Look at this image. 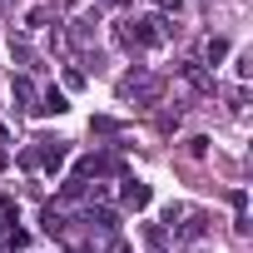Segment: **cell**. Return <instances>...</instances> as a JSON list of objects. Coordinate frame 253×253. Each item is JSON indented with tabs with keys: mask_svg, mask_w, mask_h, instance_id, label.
I'll use <instances>...</instances> for the list:
<instances>
[{
	"mask_svg": "<svg viewBox=\"0 0 253 253\" xmlns=\"http://www.w3.org/2000/svg\"><path fill=\"white\" fill-rule=\"evenodd\" d=\"M10 94L20 99V109H30V114H35V99H40V94H35V84H30L25 75H15V84H10Z\"/></svg>",
	"mask_w": 253,
	"mask_h": 253,
	"instance_id": "cell-6",
	"label": "cell"
},
{
	"mask_svg": "<svg viewBox=\"0 0 253 253\" xmlns=\"http://www.w3.org/2000/svg\"><path fill=\"white\" fill-rule=\"evenodd\" d=\"M119 199H124V209H134V213H139V209H149V204H154V189H149L144 179H124Z\"/></svg>",
	"mask_w": 253,
	"mask_h": 253,
	"instance_id": "cell-3",
	"label": "cell"
},
{
	"mask_svg": "<svg viewBox=\"0 0 253 253\" xmlns=\"http://www.w3.org/2000/svg\"><path fill=\"white\" fill-rule=\"evenodd\" d=\"M65 109H70V99H65V89H55V84H50V89L40 94V104H35V114H65Z\"/></svg>",
	"mask_w": 253,
	"mask_h": 253,
	"instance_id": "cell-5",
	"label": "cell"
},
{
	"mask_svg": "<svg viewBox=\"0 0 253 253\" xmlns=\"http://www.w3.org/2000/svg\"><path fill=\"white\" fill-rule=\"evenodd\" d=\"M60 194H65V199H80V194H84V179H65V189H60Z\"/></svg>",
	"mask_w": 253,
	"mask_h": 253,
	"instance_id": "cell-12",
	"label": "cell"
},
{
	"mask_svg": "<svg viewBox=\"0 0 253 253\" xmlns=\"http://www.w3.org/2000/svg\"><path fill=\"white\" fill-rule=\"evenodd\" d=\"M5 248H10V253H25V248H30V233H25V228H10V233H5Z\"/></svg>",
	"mask_w": 253,
	"mask_h": 253,
	"instance_id": "cell-10",
	"label": "cell"
},
{
	"mask_svg": "<svg viewBox=\"0 0 253 253\" xmlns=\"http://www.w3.org/2000/svg\"><path fill=\"white\" fill-rule=\"evenodd\" d=\"M204 55H209V65H218V60L228 55V40H223V35H213V40L204 45Z\"/></svg>",
	"mask_w": 253,
	"mask_h": 253,
	"instance_id": "cell-8",
	"label": "cell"
},
{
	"mask_svg": "<svg viewBox=\"0 0 253 253\" xmlns=\"http://www.w3.org/2000/svg\"><path fill=\"white\" fill-rule=\"evenodd\" d=\"M89 223H94V228H104V233H114V228H119L109 209H89Z\"/></svg>",
	"mask_w": 253,
	"mask_h": 253,
	"instance_id": "cell-9",
	"label": "cell"
},
{
	"mask_svg": "<svg viewBox=\"0 0 253 253\" xmlns=\"http://www.w3.org/2000/svg\"><path fill=\"white\" fill-rule=\"evenodd\" d=\"M119 89H124V94H139V99H154V94H159V80H154V75H129Z\"/></svg>",
	"mask_w": 253,
	"mask_h": 253,
	"instance_id": "cell-4",
	"label": "cell"
},
{
	"mask_svg": "<svg viewBox=\"0 0 253 253\" xmlns=\"http://www.w3.org/2000/svg\"><path fill=\"white\" fill-rule=\"evenodd\" d=\"M129 40H134V45H144V50H154V45H164V40H169V20H164V15H144V20H134Z\"/></svg>",
	"mask_w": 253,
	"mask_h": 253,
	"instance_id": "cell-1",
	"label": "cell"
},
{
	"mask_svg": "<svg viewBox=\"0 0 253 253\" xmlns=\"http://www.w3.org/2000/svg\"><path fill=\"white\" fill-rule=\"evenodd\" d=\"M40 228H45L50 238H60V233H65V213H60V209L50 204V209H45V218H40Z\"/></svg>",
	"mask_w": 253,
	"mask_h": 253,
	"instance_id": "cell-7",
	"label": "cell"
},
{
	"mask_svg": "<svg viewBox=\"0 0 253 253\" xmlns=\"http://www.w3.org/2000/svg\"><path fill=\"white\" fill-rule=\"evenodd\" d=\"M10 218H15V199H10V194H0V223H10Z\"/></svg>",
	"mask_w": 253,
	"mask_h": 253,
	"instance_id": "cell-11",
	"label": "cell"
},
{
	"mask_svg": "<svg viewBox=\"0 0 253 253\" xmlns=\"http://www.w3.org/2000/svg\"><path fill=\"white\" fill-rule=\"evenodd\" d=\"M65 159H70V144H65V139H35V149H30V164H40V169H50V174H55Z\"/></svg>",
	"mask_w": 253,
	"mask_h": 253,
	"instance_id": "cell-2",
	"label": "cell"
},
{
	"mask_svg": "<svg viewBox=\"0 0 253 253\" xmlns=\"http://www.w3.org/2000/svg\"><path fill=\"white\" fill-rule=\"evenodd\" d=\"M159 10H174V15H179V10H184V0H159Z\"/></svg>",
	"mask_w": 253,
	"mask_h": 253,
	"instance_id": "cell-13",
	"label": "cell"
},
{
	"mask_svg": "<svg viewBox=\"0 0 253 253\" xmlns=\"http://www.w3.org/2000/svg\"><path fill=\"white\" fill-rule=\"evenodd\" d=\"M0 238H5V223H0Z\"/></svg>",
	"mask_w": 253,
	"mask_h": 253,
	"instance_id": "cell-14",
	"label": "cell"
}]
</instances>
